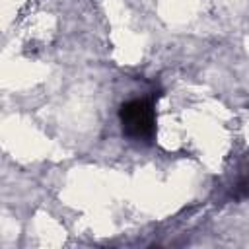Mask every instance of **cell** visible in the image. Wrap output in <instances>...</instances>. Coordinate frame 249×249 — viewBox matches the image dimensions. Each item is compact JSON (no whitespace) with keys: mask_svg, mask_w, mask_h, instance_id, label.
Wrapping results in <instances>:
<instances>
[{"mask_svg":"<svg viewBox=\"0 0 249 249\" xmlns=\"http://www.w3.org/2000/svg\"><path fill=\"white\" fill-rule=\"evenodd\" d=\"M121 126L124 136L136 142H148L156 130V109L146 97L130 99L121 109Z\"/></svg>","mask_w":249,"mask_h":249,"instance_id":"obj_1","label":"cell"}]
</instances>
